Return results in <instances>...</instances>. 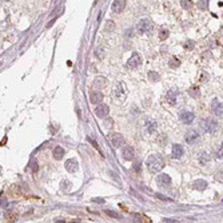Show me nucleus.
Returning <instances> with one entry per match:
<instances>
[{"label": "nucleus", "instance_id": "obj_5", "mask_svg": "<svg viewBox=\"0 0 223 223\" xmlns=\"http://www.w3.org/2000/svg\"><path fill=\"white\" fill-rule=\"evenodd\" d=\"M126 84L124 83H118V86L114 88V95L116 99L119 100H124L126 99V95H127V90H126Z\"/></svg>", "mask_w": 223, "mask_h": 223}, {"label": "nucleus", "instance_id": "obj_14", "mask_svg": "<svg viewBox=\"0 0 223 223\" xmlns=\"http://www.w3.org/2000/svg\"><path fill=\"white\" fill-rule=\"evenodd\" d=\"M183 152H184V150H183V147H182L180 144H174L172 146V151H171V158L172 159H180Z\"/></svg>", "mask_w": 223, "mask_h": 223}, {"label": "nucleus", "instance_id": "obj_1", "mask_svg": "<svg viewBox=\"0 0 223 223\" xmlns=\"http://www.w3.org/2000/svg\"><path fill=\"white\" fill-rule=\"evenodd\" d=\"M147 167L151 174H158L163 170L164 167V159L160 154H152L147 159Z\"/></svg>", "mask_w": 223, "mask_h": 223}, {"label": "nucleus", "instance_id": "obj_9", "mask_svg": "<svg viewBox=\"0 0 223 223\" xmlns=\"http://www.w3.org/2000/svg\"><path fill=\"white\" fill-rule=\"evenodd\" d=\"M179 119L184 124H191L195 119V115H194V112H191V111H182L179 114Z\"/></svg>", "mask_w": 223, "mask_h": 223}, {"label": "nucleus", "instance_id": "obj_24", "mask_svg": "<svg viewBox=\"0 0 223 223\" xmlns=\"http://www.w3.org/2000/svg\"><path fill=\"white\" fill-rule=\"evenodd\" d=\"M168 38V31L166 28H160L159 31V39L160 40H166Z\"/></svg>", "mask_w": 223, "mask_h": 223}, {"label": "nucleus", "instance_id": "obj_21", "mask_svg": "<svg viewBox=\"0 0 223 223\" xmlns=\"http://www.w3.org/2000/svg\"><path fill=\"white\" fill-rule=\"evenodd\" d=\"M198 159H199V163L202 164V166H206V164L208 163V160H210V157H208L207 152H200Z\"/></svg>", "mask_w": 223, "mask_h": 223}, {"label": "nucleus", "instance_id": "obj_12", "mask_svg": "<svg viewBox=\"0 0 223 223\" xmlns=\"http://www.w3.org/2000/svg\"><path fill=\"white\" fill-rule=\"evenodd\" d=\"M95 114L99 118H106L110 114V107L107 104H98V107L95 108Z\"/></svg>", "mask_w": 223, "mask_h": 223}, {"label": "nucleus", "instance_id": "obj_33", "mask_svg": "<svg viewBox=\"0 0 223 223\" xmlns=\"http://www.w3.org/2000/svg\"><path fill=\"white\" fill-rule=\"evenodd\" d=\"M157 198H159V199H162V200H171L170 198H167V197H163L162 194H157Z\"/></svg>", "mask_w": 223, "mask_h": 223}, {"label": "nucleus", "instance_id": "obj_31", "mask_svg": "<svg viewBox=\"0 0 223 223\" xmlns=\"http://www.w3.org/2000/svg\"><path fill=\"white\" fill-rule=\"evenodd\" d=\"M197 90H198L197 87H193V88L190 90V93H193L194 96H199V95H200V92H197Z\"/></svg>", "mask_w": 223, "mask_h": 223}, {"label": "nucleus", "instance_id": "obj_26", "mask_svg": "<svg viewBox=\"0 0 223 223\" xmlns=\"http://www.w3.org/2000/svg\"><path fill=\"white\" fill-rule=\"evenodd\" d=\"M194 44H195V43L193 42V40H189V42L184 43V48H187V50H193V48H194Z\"/></svg>", "mask_w": 223, "mask_h": 223}, {"label": "nucleus", "instance_id": "obj_28", "mask_svg": "<svg viewBox=\"0 0 223 223\" xmlns=\"http://www.w3.org/2000/svg\"><path fill=\"white\" fill-rule=\"evenodd\" d=\"M7 204H8L7 199L4 197H0V207H7Z\"/></svg>", "mask_w": 223, "mask_h": 223}, {"label": "nucleus", "instance_id": "obj_16", "mask_svg": "<svg viewBox=\"0 0 223 223\" xmlns=\"http://www.w3.org/2000/svg\"><path fill=\"white\" fill-rule=\"evenodd\" d=\"M103 100V93L100 91H92L90 93V102L92 104H99Z\"/></svg>", "mask_w": 223, "mask_h": 223}, {"label": "nucleus", "instance_id": "obj_20", "mask_svg": "<svg viewBox=\"0 0 223 223\" xmlns=\"http://www.w3.org/2000/svg\"><path fill=\"white\" fill-rule=\"evenodd\" d=\"M194 189H195V190H199V191L206 190V189H207V182L203 180V179L195 180V182H194Z\"/></svg>", "mask_w": 223, "mask_h": 223}, {"label": "nucleus", "instance_id": "obj_2", "mask_svg": "<svg viewBox=\"0 0 223 223\" xmlns=\"http://www.w3.org/2000/svg\"><path fill=\"white\" fill-rule=\"evenodd\" d=\"M136 30H138V32L142 35L151 34L152 32V23H151L148 19H142V20H139V23H138Z\"/></svg>", "mask_w": 223, "mask_h": 223}, {"label": "nucleus", "instance_id": "obj_8", "mask_svg": "<svg viewBox=\"0 0 223 223\" xmlns=\"http://www.w3.org/2000/svg\"><path fill=\"white\" fill-rule=\"evenodd\" d=\"M110 142H111V144H112V147L119 148V147H122L123 143H124V136L122 135V134L115 132V134H112V135L110 136Z\"/></svg>", "mask_w": 223, "mask_h": 223}, {"label": "nucleus", "instance_id": "obj_23", "mask_svg": "<svg viewBox=\"0 0 223 223\" xmlns=\"http://www.w3.org/2000/svg\"><path fill=\"white\" fill-rule=\"evenodd\" d=\"M168 64H170L171 68H176V67L180 64V60H179V59H176V57H171L170 61H168Z\"/></svg>", "mask_w": 223, "mask_h": 223}, {"label": "nucleus", "instance_id": "obj_25", "mask_svg": "<svg viewBox=\"0 0 223 223\" xmlns=\"http://www.w3.org/2000/svg\"><path fill=\"white\" fill-rule=\"evenodd\" d=\"M180 6L184 8V10H190L193 7V2H187V0H182L180 2Z\"/></svg>", "mask_w": 223, "mask_h": 223}, {"label": "nucleus", "instance_id": "obj_30", "mask_svg": "<svg viewBox=\"0 0 223 223\" xmlns=\"http://www.w3.org/2000/svg\"><path fill=\"white\" fill-rule=\"evenodd\" d=\"M132 168L135 170L136 172H140V163L139 162H136V163H134V166H132Z\"/></svg>", "mask_w": 223, "mask_h": 223}, {"label": "nucleus", "instance_id": "obj_6", "mask_svg": "<svg viewBox=\"0 0 223 223\" xmlns=\"http://www.w3.org/2000/svg\"><path fill=\"white\" fill-rule=\"evenodd\" d=\"M199 139H200V135H199V132L197 130H189L186 132V135H184V140L189 144H195Z\"/></svg>", "mask_w": 223, "mask_h": 223}, {"label": "nucleus", "instance_id": "obj_18", "mask_svg": "<svg viewBox=\"0 0 223 223\" xmlns=\"http://www.w3.org/2000/svg\"><path fill=\"white\" fill-rule=\"evenodd\" d=\"M64 154H66V151H64L63 147L56 146L55 148H53V158H55L56 160H60L61 158L64 157Z\"/></svg>", "mask_w": 223, "mask_h": 223}, {"label": "nucleus", "instance_id": "obj_13", "mask_svg": "<svg viewBox=\"0 0 223 223\" xmlns=\"http://www.w3.org/2000/svg\"><path fill=\"white\" fill-rule=\"evenodd\" d=\"M66 170L68 172H76L79 170V163L76 159H68L66 162Z\"/></svg>", "mask_w": 223, "mask_h": 223}, {"label": "nucleus", "instance_id": "obj_19", "mask_svg": "<svg viewBox=\"0 0 223 223\" xmlns=\"http://www.w3.org/2000/svg\"><path fill=\"white\" fill-rule=\"evenodd\" d=\"M146 127H147V131H148L150 134H152V132H155V131L158 130L157 122H154V120H151V119H148L146 122Z\"/></svg>", "mask_w": 223, "mask_h": 223}, {"label": "nucleus", "instance_id": "obj_10", "mask_svg": "<svg viewBox=\"0 0 223 223\" xmlns=\"http://www.w3.org/2000/svg\"><path fill=\"white\" fill-rule=\"evenodd\" d=\"M157 183L160 187H168L171 184V178H170V175H167V174H159L157 176Z\"/></svg>", "mask_w": 223, "mask_h": 223}, {"label": "nucleus", "instance_id": "obj_35", "mask_svg": "<svg viewBox=\"0 0 223 223\" xmlns=\"http://www.w3.org/2000/svg\"><path fill=\"white\" fill-rule=\"evenodd\" d=\"M93 202H98V203H104V199H93Z\"/></svg>", "mask_w": 223, "mask_h": 223}, {"label": "nucleus", "instance_id": "obj_27", "mask_svg": "<svg viewBox=\"0 0 223 223\" xmlns=\"http://www.w3.org/2000/svg\"><path fill=\"white\" fill-rule=\"evenodd\" d=\"M104 212L107 214V215L112 216V218H120V216H119V214H118V212H115V211H110V210H106Z\"/></svg>", "mask_w": 223, "mask_h": 223}, {"label": "nucleus", "instance_id": "obj_34", "mask_svg": "<svg viewBox=\"0 0 223 223\" xmlns=\"http://www.w3.org/2000/svg\"><path fill=\"white\" fill-rule=\"evenodd\" d=\"M216 157L222 159V144H221V147H219V148H218V151H216Z\"/></svg>", "mask_w": 223, "mask_h": 223}, {"label": "nucleus", "instance_id": "obj_15", "mask_svg": "<svg viewBox=\"0 0 223 223\" xmlns=\"http://www.w3.org/2000/svg\"><path fill=\"white\" fill-rule=\"evenodd\" d=\"M211 106H212L214 114H215L216 116H221V118H222V115H223V111H222L223 104H222V102H219L218 99H214L212 103H211Z\"/></svg>", "mask_w": 223, "mask_h": 223}, {"label": "nucleus", "instance_id": "obj_32", "mask_svg": "<svg viewBox=\"0 0 223 223\" xmlns=\"http://www.w3.org/2000/svg\"><path fill=\"white\" fill-rule=\"evenodd\" d=\"M88 140H90V143H91V144H92V146L95 147V148H96V150H98V151H99V152H100V148H99V146L96 144V142H95V140H92L91 138H88Z\"/></svg>", "mask_w": 223, "mask_h": 223}, {"label": "nucleus", "instance_id": "obj_22", "mask_svg": "<svg viewBox=\"0 0 223 223\" xmlns=\"http://www.w3.org/2000/svg\"><path fill=\"white\" fill-rule=\"evenodd\" d=\"M148 78H150L151 82H159V80H160L159 74H158V72H154V71H150V72H148Z\"/></svg>", "mask_w": 223, "mask_h": 223}, {"label": "nucleus", "instance_id": "obj_3", "mask_svg": "<svg viewBox=\"0 0 223 223\" xmlns=\"http://www.w3.org/2000/svg\"><path fill=\"white\" fill-rule=\"evenodd\" d=\"M200 127L203 128V131H206V132H215L218 130V127H219V124H218V122H215V120H212V119H203L202 120V123H200Z\"/></svg>", "mask_w": 223, "mask_h": 223}, {"label": "nucleus", "instance_id": "obj_11", "mask_svg": "<svg viewBox=\"0 0 223 223\" xmlns=\"http://www.w3.org/2000/svg\"><path fill=\"white\" fill-rule=\"evenodd\" d=\"M122 157L124 160H132L135 158V150H134L131 146H126L122 150Z\"/></svg>", "mask_w": 223, "mask_h": 223}, {"label": "nucleus", "instance_id": "obj_7", "mask_svg": "<svg viewBox=\"0 0 223 223\" xmlns=\"http://www.w3.org/2000/svg\"><path fill=\"white\" fill-rule=\"evenodd\" d=\"M178 96H179V91H178L176 88H171V90L167 91L166 96H164V99H166V102H167L168 104L174 106V104L176 103V100H178Z\"/></svg>", "mask_w": 223, "mask_h": 223}, {"label": "nucleus", "instance_id": "obj_17", "mask_svg": "<svg viewBox=\"0 0 223 223\" xmlns=\"http://www.w3.org/2000/svg\"><path fill=\"white\" fill-rule=\"evenodd\" d=\"M124 8H126V2H124V0H116V2L112 3V11L115 13L123 12Z\"/></svg>", "mask_w": 223, "mask_h": 223}, {"label": "nucleus", "instance_id": "obj_29", "mask_svg": "<svg viewBox=\"0 0 223 223\" xmlns=\"http://www.w3.org/2000/svg\"><path fill=\"white\" fill-rule=\"evenodd\" d=\"M207 0H203V2H199V8L200 10H206L207 8Z\"/></svg>", "mask_w": 223, "mask_h": 223}, {"label": "nucleus", "instance_id": "obj_4", "mask_svg": "<svg viewBox=\"0 0 223 223\" xmlns=\"http://www.w3.org/2000/svg\"><path fill=\"white\" fill-rule=\"evenodd\" d=\"M140 64H142V56H140L138 52H134L130 59L127 60L126 67H127V68H130V70H132V68H136V67H139Z\"/></svg>", "mask_w": 223, "mask_h": 223}]
</instances>
